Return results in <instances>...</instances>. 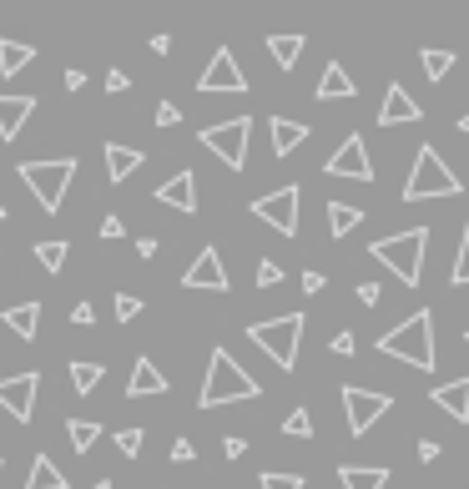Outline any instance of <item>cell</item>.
Here are the masks:
<instances>
[{"label": "cell", "mask_w": 469, "mask_h": 489, "mask_svg": "<svg viewBox=\"0 0 469 489\" xmlns=\"http://www.w3.org/2000/svg\"><path fill=\"white\" fill-rule=\"evenodd\" d=\"M258 484L262 489H303V474H298V469H262Z\"/></svg>", "instance_id": "obj_32"}, {"label": "cell", "mask_w": 469, "mask_h": 489, "mask_svg": "<svg viewBox=\"0 0 469 489\" xmlns=\"http://www.w3.org/2000/svg\"><path fill=\"white\" fill-rule=\"evenodd\" d=\"M147 393H167V379L152 359H137L131 363V383H127V399H147Z\"/></svg>", "instance_id": "obj_20"}, {"label": "cell", "mask_w": 469, "mask_h": 489, "mask_svg": "<svg viewBox=\"0 0 469 489\" xmlns=\"http://www.w3.org/2000/svg\"><path fill=\"white\" fill-rule=\"evenodd\" d=\"M172 459H177V464H192V459H197V449L187 444V439H177V444H172Z\"/></svg>", "instance_id": "obj_42"}, {"label": "cell", "mask_w": 469, "mask_h": 489, "mask_svg": "<svg viewBox=\"0 0 469 489\" xmlns=\"http://www.w3.org/2000/svg\"><path fill=\"white\" fill-rule=\"evenodd\" d=\"M353 91H359V87L349 81V71H343L339 61H328L323 76H318V91H313V97L318 101H353Z\"/></svg>", "instance_id": "obj_19"}, {"label": "cell", "mask_w": 469, "mask_h": 489, "mask_svg": "<svg viewBox=\"0 0 469 489\" xmlns=\"http://www.w3.org/2000/svg\"><path fill=\"white\" fill-rule=\"evenodd\" d=\"M101 383V363H71V389L76 393H97Z\"/></svg>", "instance_id": "obj_30"}, {"label": "cell", "mask_w": 469, "mask_h": 489, "mask_svg": "<svg viewBox=\"0 0 469 489\" xmlns=\"http://www.w3.org/2000/svg\"><path fill=\"white\" fill-rule=\"evenodd\" d=\"M379 353H383V359L409 363V369L434 373V363H439V348H434V313H429V308L409 313L399 328H389V333L379 338Z\"/></svg>", "instance_id": "obj_1"}, {"label": "cell", "mask_w": 469, "mask_h": 489, "mask_svg": "<svg viewBox=\"0 0 469 489\" xmlns=\"http://www.w3.org/2000/svg\"><path fill=\"white\" fill-rule=\"evenodd\" d=\"M464 343H469V333H464Z\"/></svg>", "instance_id": "obj_53"}, {"label": "cell", "mask_w": 469, "mask_h": 489, "mask_svg": "<svg viewBox=\"0 0 469 489\" xmlns=\"http://www.w3.org/2000/svg\"><path fill=\"white\" fill-rule=\"evenodd\" d=\"M137 313H142V298H137V293H117V323H131Z\"/></svg>", "instance_id": "obj_35"}, {"label": "cell", "mask_w": 469, "mask_h": 489, "mask_svg": "<svg viewBox=\"0 0 469 489\" xmlns=\"http://www.w3.org/2000/svg\"><path fill=\"white\" fill-rule=\"evenodd\" d=\"M389 409H393L389 393L363 389V383H343V413H349V434H353V439L369 434V429L379 424V419H383Z\"/></svg>", "instance_id": "obj_8"}, {"label": "cell", "mask_w": 469, "mask_h": 489, "mask_svg": "<svg viewBox=\"0 0 469 489\" xmlns=\"http://www.w3.org/2000/svg\"><path fill=\"white\" fill-rule=\"evenodd\" d=\"M117 449L127 459H137V454H142V429H121V434H117Z\"/></svg>", "instance_id": "obj_36"}, {"label": "cell", "mask_w": 469, "mask_h": 489, "mask_svg": "<svg viewBox=\"0 0 469 489\" xmlns=\"http://www.w3.org/2000/svg\"><path fill=\"white\" fill-rule=\"evenodd\" d=\"M177 121H182V111H177L172 101H162V107H157V127H177Z\"/></svg>", "instance_id": "obj_38"}, {"label": "cell", "mask_w": 469, "mask_h": 489, "mask_svg": "<svg viewBox=\"0 0 469 489\" xmlns=\"http://www.w3.org/2000/svg\"><path fill=\"white\" fill-rule=\"evenodd\" d=\"M127 87H131L127 71H111V76H107V91H127Z\"/></svg>", "instance_id": "obj_47"}, {"label": "cell", "mask_w": 469, "mask_h": 489, "mask_svg": "<svg viewBox=\"0 0 469 489\" xmlns=\"http://www.w3.org/2000/svg\"><path fill=\"white\" fill-rule=\"evenodd\" d=\"M419 66H424L429 81H444L449 71H454V51H429L424 46V51H419Z\"/></svg>", "instance_id": "obj_29"}, {"label": "cell", "mask_w": 469, "mask_h": 489, "mask_svg": "<svg viewBox=\"0 0 469 489\" xmlns=\"http://www.w3.org/2000/svg\"><path fill=\"white\" fill-rule=\"evenodd\" d=\"M434 409H444L449 419H459V424H469V373L464 379H449V383H434Z\"/></svg>", "instance_id": "obj_16"}, {"label": "cell", "mask_w": 469, "mask_h": 489, "mask_svg": "<svg viewBox=\"0 0 469 489\" xmlns=\"http://www.w3.org/2000/svg\"><path fill=\"white\" fill-rule=\"evenodd\" d=\"M328 348H333V353H343V359H353V348H359V338H353V333H339Z\"/></svg>", "instance_id": "obj_39"}, {"label": "cell", "mask_w": 469, "mask_h": 489, "mask_svg": "<svg viewBox=\"0 0 469 489\" xmlns=\"http://www.w3.org/2000/svg\"><path fill=\"white\" fill-rule=\"evenodd\" d=\"M197 91H202V97H218V91H232V97H238V91H248V76H242L238 56H232L228 46H218V51H212L208 71L197 76Z\"/></svg>", "instance_id": "obj_10"}, {"label": "cell", "mask_w": 469, "mask_h": 489, "mask_svg": "<svg viewBox=\"0 0 469 489\" xmlns=\"http://www.w3.org/2000/svg\"><path fill=\"white\" fill-rule=\"evenodd\" d=\"M182 288H192V293H228V268H222L218 248H202L197 252V262L182 272Z\"/></svg>", "instance_id": "obj_13"}, {"label": "cell", "mask_w": 469, "mask_h": 489, "mask_svg": "<svg viewBox=\"0 0 469 489\" xmlns=\"http://www.w3.org/2000/svg\"><path fill=\"white\" fill-rule=\"evenodd\" d=\"M36 393H41V373H11V379H0V409L11 413L15 424H31L36 413Z\"/></svg>", "instance_id": "obj_11"}, {"label": "cell", "mask_w": 469, "mask_h": 489, "mask_svg": "<svg viewBox=\"0 0 469 489\" xmlns=\"http://www.w3.org/2000/svg\"><path fill=\"white\" fill-rule=\"evenodd\" d=\"M424 252H429V228H409V232H393V238H379L369 248V258L383 262L404 288H419V278H424Z\"/></svg>", "instance_id": "obj_3"}, {"label": "cell", "mask_w": 469, "mask_h": 489, "mask_svg": "<svg viewBox=\"0 0 469 489\" xmlns=\"http://www.w3.org/2000/svg\"><path fill=\"white\" fill-rule=\"evenodd\" d=\"M66 439H71L76 454H91V444L101 439V424H91V419H66Z\"/></svg>", "instance_id": "obj_28"}, {"label": "cell", "mask_w": 469, "mask_h": 489, "mask_svg": "<svg viewBox=\"0 0 469 489\" xmlns=\"http://www.w3.org/2000/svg\"><path fill=\"white\" fill-rule=\"evenodd\" d=\"M459 192H464V182L449 172L444 157H439L434 147H419L414 172H409V182H404V202H424V197H459Z\"/></svg>", "instance_id": "obj_6"}, {"label": "cell", "mask_w": 469, "mask_h": 489, "mask_svg": "<svg viewBox=\"0 0 469 489\" xmlns=\"http://www.w3.org/2000/svg\"><path fill=\"white\" fill-rule=\"evenodd\" d=\"M36 111V97H0V142H15L21 127L31 121Z\"/></svg>", "instance_id": "obj_17"}, {"label": "cell", "mask_w": 469, "mask_h": 489, "mask_svg": "<svg viewBox=\"0 0 469 489\" xmlns=\"http://www.w3.org/2000/svg\"><path fill=\"white\" fill-rule=\"evenodd\" d=\"M298 202H303V192L288 182V187H278V192L258 197V202H252V218L268 222L278 238H293V232H298Z\"/></svg>", "instance_id": "obj_9"}, {"label": "cell", "mask_w": 469, "mask_h": 489, "mask_svg": "<svg viewBox=\"0 0 469 489\" xmlns=\"http://www.w3.org/2000/svg\"><path fill=\"white\" fill-rule=\"evenodd\" d=\"M71 323L91 328V323H97V308H91V303H76V308H71Z\"/></svg>", "instance_id": "obj_41"}, {"label": "cell", "mask_w": 469, "mask_h": 489, "mask_svg": "<svg viewBox=\"0 0 469 489\" xmlns=\"http://www.w3.org/2000/svg\"><path fill=\"white\" fill-rule=\"evenodd\" d=\"M25 489H66V474L51 464V454L31 459V474H25Z\"/></svg>", "instance_id": "obj_24"}, {"label": "cell", "mask_w": 469, "mask_h": 489, "mask_svg": "<svg viewBox=\"0 0 469 489\" xmlns=\"http://www.w3.org/2000/svg\"><path fill=\"white\" fill-rule=\"evenodd\" d=\"M359 303H363V308L379 303V283H359Z\"/></svg>", "instance_id": "obj_44"}, {"label": "cell", "mask_w": 469, "mask_h": 489, "mask_svg": "<svg viewBox=\"0 0 469 489\" xmlns=\"http://www.w3.org/2000/svg\"><path fill=\"white\" fill-rule=\"evenodd\" d=\"M101 238H107V242L127 238V222H121V218H107V222H101Z\"/></svg>", "instance_id": "obj_40"}, {"label": "cell", "mask_w": 469, "mask_h": 489, "mask_svg": "<svg viewBox=\"0 0 469 489\" xmlns=\"http://www.w3.org/2000/svg\"><path fill=\"white\" fill-rule=\"evenodd\" d=\"M439 454H444V449H439V444H434V439H424V444H419V459H424V464H434V459H439Z\"/></svg>", "instance_id": "obj_46"}, {"label": "cell", "mask_w": 469, "mask_h": 489, "mask_svg": "<svg viewBox=\"0 0 469 489\" xmlns=\"http://www.w3.org/2000/svg\"><path fill=\"white\" fill-rule=\"evenodd\" d=\"M459 131H464V137H469V111H464V117H459Z\"/></svg>", "instance_id": "obj_50"}, {"label": "cell", "mask_w": 469, "mask_h": 489, "mask_svg": "<svg viewBox=\"0 0 469 489\" xmlns=\"http://www.w3.org/2000/svg\"><path fill=\"white\" fill-rule=\"evenodd\" d=\"M359 222H363L359 207H349V202H328V238H349Z\"/></svg>", "instance_id": "obj_26"}, {"label": "cell", "mask_w": 469, "mask_h": 489, "mask_svg": "<svg viewBox=\"0 0 469 489\" xmlns=\"http://www.w3.org/2000/svg\"><path fill=\"white\" fill-rule=\"evenodd\" d=\"M5 328H11L15 338H25V343H31V338L41 333V303H36V298L11 303V308H5Z\"/></svg>", "instance_id": "obj_21"}, {"label": "cell", "mask_w": 469, "mask_h": 489, "mask_svg": "<svg viewBox=\"0 0 469 489\" xmlns=\"http://www.w3.org/2000/svg\"><path fill=\"white\" fill-rule=\"evenodd\" d=\"M87 87V71H66V91H81Z\"/></svg>", "instance_id": "obj_48"}, {"label": "cell", "mask_w": 469, "mask_h": 489, "mask_svg": "<svg viewBox=\"0 0 469 489\" xmlns=\"http://www.w3.org/2000/svg\"><path fill=\"white\" fill-rule=\"evenodd\" d=\"M66 252H71L66 242H36V262H41L46 272H61L66 268Z\"/></svg>", "instance_id": "obj_31"}, {"label": "cell", "mask_w": 469, "mask_h": 489, "mask_svg": "<svg viewBox=\"0 0 469 489\" xmlns=\"http://www.w3.org/2000/svg\"><path fill=\"white\" fill-rule=\"evenodd\" d=\"M424 117V107H419L414 97H409L399 81H389V91H383V107H379V127H409V121Z\"/></svg>", "instance_id": "obj_14"}, {"label": "cell", "mask_w": 469, "mask_h": 489, "mask_svg": "<svg viewBox=\"0 0 469 489\" xmlns=\"http://www.w3.org/2000/svg\"><path fill=\"white\" fill-rule=\"evenodd\" d=\"M268 137H273V157H293L308 142V127L303 121H288V117H268Z\"/></svg>", "instance_id": "obj_18"}, {"label": "cell", "mask_w": 469, "mask_h": 489, "mask_svg": "<svg viewBox=\"0 0 469 489\" xmlns=\"http://www.w3.org/2000/svg\"><path fill=\"white\" fill-rule=\"evenodd\" d=\"M278 283H283V268H278L273 258H262L258 262V288H278Z\"/></svg>", "instance_id": "obj_37"}, {"label": "cell", "mask_w": 469, "mask_h": 489, "mask_svg": "<svg viewBox=\"0 0 469 489\" xmlns=\"http://www.w3.org/2000/svg\"><path fill=\"white\" fill-rule=\"evenodd\" d=\"M323 283H328L323 272H303V293H323Z\"/></svg>", "instance_id": "obj_45"}, {"label": "cell", "mask_w": 469, "mask_h": 489, "mask_svg": "<svg viewBox=\"0 0 469 489\" xmlns=\"http://www.w3.org/2000/svg\"><path fill=\"white\" fill-rule=\"evenodd\" d=\"M449 283H454V288L469 283V228L459 232V258H454V268H449Z\"/></svg>", "instance_id": "obj_34"}, {"label": "cell", "mask_w": 469, "mask_h": 489, "mask_svg": "<svg viewBox=\"0 0 469 489\" xmlns=\"http://www.w3.org/2000/svg\"><path fill=\"white\" fill-rule=\"evenodd\" d=\"M283 434L288 439H313V413H308V409H293L283 419Z\"/></svg>", "instance_id": "obj_33"}, {"label": "cell", "mask_w": 469, "mask_h": 489, "mask_svg": "<svg viewBox=\"0 0 469 489\" xmlns=\"http://www.w3.org/2000/svg\"><path fill=\"white\" fill-rule=\"evenodd\" d=\"M157 202H167V207H177V212L192 218V212H197V172H192V167L177 172V177H167V182L157 187Z\"/></svg>", "instance_id": "obj_15"}, {"label": "cell", "mask_w": 469, "mask_h": 489, "mask_svg": "<svg viewBox=\"0 0 469 489\" xmlns=\"http://www.w3.org/2000/svg\"><path fill=\"white\" fill-rule=\"evenodd\" d=\"M137 167H142V152H137V147L107 142V182H127Z\"/></svg>", "instance_id": "obj_23"}, {"label": "cell", "mask_w": 469, "mask_h": 489, "mask_svg": "<svg viewBox=\"0 0 469 489\" xmlns=\"http://www.w3.org/2000/svg\"><path fill=\"white\" fill-rule=\"evenodd\" d=\"M157 252V238H137V258H152Z\"/></svg>", "instance_id": "obj_49"}, {"label": "cell", "mask_w": 469, "mask_h": 489, "mask_svg": "<svg viewBox=\"0 0 469 489\" xmlns=\"http://www.w3.org/2000/svg\"><path fill=\"white\" fill-rule=\"evenodd\" d=\"M91 489H111V479H97V484H91Z\"/></svg>", "instance_id": "obj_51"}, {"label": "cell", "mask_w": 469, "mask_h": 489, "mask_svg": "<svg viewBox=\"0 0 469 489\" xmlns=\"http://www.w3.org/2000/svg\"><path fill=\"white\" fill-rule=\"evenodd\" d=\"M268 56L278 61V71H293L303 56V36H268Z\"/></svg>", "instance_id": "obj_25"}, {"label": "cell", "mask_w": 469, "mask_h": 489, "mask_svg": "<svg viewBox=\"0 0 469 489\" xmlns=\"http://www.w3.org/2000/svg\"><path fill=\"white\" fill-rule=\"evenodd\" d=\"M222 454H228V459H242V454H248V439H222Z\"/></svg>", "instance_id": "obj_43"}, {"label": "cell", "mask_w": 469, "mask_h": 489, "mask_svg": "<svg viewBox=\"0 0 469 489\" xmlns=\"http://www.w3.org/2000/svg\"><path fill=\"white\" fill-rule=\"evenodd\" d=\"M0 222H5V202H0Z\"/></svg>", "instance_id": "obj_52"}, {"label": "cell", "mask_w": 469, "mask_h": 489, "mask_svg": "<svg viewBox=\"0 0 469 489\" xmlns=\"http://www.w3.org/2000/svg\"><path fill=\"white\" fill-rule=\"evenodd\" d=\"M248 338L278 363L283 373L298 369V338H303V313H283V318H268V323H252Z\"/></svg>", "instance_id": "obj_5"}, {"label": "cell", "mask_w": 469, "mask_h": 489, "mask_svg": "<svg viewBox=\"0 0 469 489\" xmlns=\"http://www.w3.org/2000/svg\"><path fill=\"white\" fill-rule=\"evenodd\" d=\"M339 484L343 489H383L389 484V469L383 464H339Z\"/></svg>", "instance_id": "obj_22"}, {"label": "cell", "mask_w": 469, "mask_h": 489, "mask_svg": "<svg viewBox=\"0 0 469 489\" xmlns=\"http://www.w3.org/2000/svg\"><path fill=\"white\" fill-rule=\"evenodd\" d=\"M258 393H262V383L252 379L238 359H232L228 348H212L208 379H202L197 403H202V409H222V403H248V399H258Z\"/></svg>", "instance_id": "obj_2"}, {"label": "cell", "mask_w": 469, "mask_h": 489, "mask_svg": "<svg viewBox=\"0 0 469 489\" xmlns=\"http://www.w3.org/2000/svg\"><path fill=\"white\" fill-rule=\"evenodd\" d=\"M31 61H36L31 46H21V41H0V76H21Z\"/></svg>", "instance_id": "obj_27"}, {"label": "cell", "mask_w": 469, "mask_h": 489, "mask_svg": "<svg viewBox=\"0 0 469 489\" xmlns=\"http://www.w3.org/2000/svg\"><path fill=\"white\" fill-rule=\"evenodd\" d=\"M248 137H252V117H232L218 127H202V147H208L218 162H228L232 172L248 167Z\"/></svg>", "instance_id": "obj_7"}, {"label": "cell", "mask_w": 469, "mask_h": 489, "mask_svg": "<svg viewBox=\"0 0 469 489\" xmlns=\"http://www.w3.org/2000/svg\"><path fill=\"white\" fill-rule=\"evenodd\" d=\"M15 177H21L25 187H31V197L41 202V212H61L66 202V187H71V177H76V157H56V162H21L15 167Z\"/></svg>", "instance_id": "obj_4"}, {"label": "cell", "mask_w": 469, "mask_h": 489, "mask_svg": "<svg viewBox=\"0 0 469 489\" xmlns=\"http://www.w3.org/2000/svg\"><path fill=\"white\" fill-rule=\"evenodd\" d=\"M328 177H349V182H373V162H369V142H363L359 131H349V142L323 162Z\"/></svg>", "instance_id": "obj_12"}]
</instances>
